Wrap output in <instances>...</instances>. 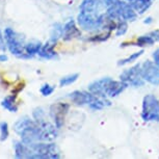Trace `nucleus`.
Here are the masks:
<instances>
[{"label":"nucleus","instance_id":"nucleus-22","mask_svg":"<svg viewBox=\"0 0 159 159\" xmlns=\"http://www.w3.org/2000/svg\"><path fill=\"white\" fill-rule=\"evenodd\" d=\"M127 23H126V21L125 20H122V21H119L118 24H116V35H122V34H124L126 30H127Z\"/></svg>","mask_w":159,"mask_h":159},{"label":"nucleus","instance_id":"nucleus-18","mask_svg":"<svg viewBox=\"0 0 159 159\" xmlns=\"http://www.w3.org/2000/svg\"><path fill=\"white\" fill-rule=\"evenodd\" d=\"M62 30H64V26H61L59 23L55 24L54 27L52 28V31H51V37H50L49 41L56 44V42H57L58 39L62 37Z\"/></svg>","mask_w":159,"mask_h":159},{"label":"nucleus","instance_id":"nucleus-12","mask_svg":"<svg viewBox=\"0 0 159 159\" xmlns=\"http://www.w3.org/2000/svg\"><path fill=\"white\" fill-rule=\"evenodd\" d=\"M80 35L79 29L76 27L74 20H69L64 26V30H62V38L65 41H70L72 39L77 38Z\"/></svg>","mask_w":159,"mask_h":159},{"label":"nucleus","instance_id":"nucleus-2","mask_svg":"<svg viewBox=\"0 0 159 159\" xmlns=\"http://www.w3.org/2000/svg\"><path fill=\"white\" fill-rule=\"evenodd\" d=\"M15 131L21 136L24 143L52 142L57 137L56 126H53L45 120L32 121L28 118L19 120L14 126Z\"/></svg>","mask_w":159,"mask_h":159},{"label":"nucleus","instance_id":"nucleus-16","mask_svg":"<svg viewBox=\"0 0 159 159\" xmlns=\"http://www.w3.org/2000/svg\"><path fill=\"white\" fill-rule=\"evenodd\" d=\"M152 0H133L131 2L132 7L139 14H143L151 5Z\"/></svg>","mask_w":159,"mask_h":159},{"label":"nucleus","instance_id":"nucleus-7","mask_svg":"<svg viewBox=\"0 0 159 159\" xmlns=\"http://www.w3.org/2000/svg\"><path fill=\"white\" fill-rule=\"evenodd\" d=\"M142 119L145 122H159V100L156 96L149 94L143 97Z\"/></svg>","mask_w":159,"mask_h":159},{"label":"nucleus","instance_id":"nucleus-13","mask_svg":"<svg viewBox=\"0 0 159 159\" xmlns=\"http://www.w3.org/2000/svg\"><path fill=\"white\" fill-rule=\"evenodd\" d=\"M156 42H159V29L151 31L147 34L140 35L136 41V46H151Z\"/></svg>","mask_w":159,"mask_h":159},{"label":"nucleus","instance_id":"nucleus-5","mask_svg":"<svg viewBox=\"0 0 159 159\" xmlns=\"http://www.w3.org/2000/svg\"><path fill=\"white\" fill-rule=\"evenodd\" d=\"M108 17L113 21H133L136 19L135 10L122 0H103Z\"/></svg>","mask_w":159,"mask_h":159},{"label":"nucleus","instance_id":"nucleus-14","mask_svg":"<svg viewBox=\"0 0 159 159\" xmlns=\"http://www.w3.org/2000/svg\"><path fill=\"white\" fill-rule=\"evenodd\" d=\"M54 46H55V43H52L51 41H48L44 46H42L40 52H39V55H40L42 58H45V59L54 58L56 56Z\"/></svg>","mask_w":159,"mask_h":159},{"label":"nucleus","instance_id":"nucleus-9","mask_svg":"<svg viewBox=\"0 0 159 159\" xmlns=\"http://www.w3.org/2000/svg\"><path fill=\"white\" fill-rule=\"evenodd\" d=\"M122 81L127 83L128 85H132L134 88H139L143 86L145 83V80L142 77V72H140V64L135 65L128 70L124 71L120 75Z\"/></svg>","mask_w":159,"mask_h":159},{"label":"nucleus","instance_id":"nucleus-8","mask_svg":"<svg viewBox=\"0 0 159 159\" xmlns=\"http://www.w3.org/2000/svg\"><path fill=\"white\" fill-rule=\"evenodd\" d=\"M4 39L7 41V48L11 54L16 55L18 57H23L24 52H25L23 35L17 34L11 27H7L4 30Z\"/></svg>","mask_w":159,"mask_h":159},{"label":"nucleus","instance_id":"nucleus-21","mask_svg":"<svg viewBox=\"0 0 159 159\" xmlns=\"http://www.w3.org/2000/svg\"><path fill=\"white\" fill-rule=\"evenodd\" d=\"M8 125L7 122H1L0 123V140L3 142L8 137Z\"/></svg>","mask_w":159,"mask_h":159},{"label":"nucleus","instance_id":"nucleus-23","mask_svg":"<svg viewBox=\"0 0 159 159\" xmlns=\"http://www.w3.org/2000/svg\"><path fill=\"white\" fill-rule=\"evenodd\" d=\"M40 92H41V94L43 96L47 97V96H50L53 92H54V86L48 84V83H45V84L41 88Z\"/></svg>","mask_w":159,"mask_h":159},{"label":"nucleus","instance_id":"nucleus-1","mask_svg":"<svg viewBox=\"0 0 159 159\" xmlns=\"http://www.w3.org/2000/svg\"><path fill=\"white\" fill-rule=\"evenodd\" d=\"M79 10L77 23L84 30L94 31L103 28H116V21L108 17L106 7L101 0H83Z\"/></svg>","mask_w":159,"mask_h":159},{"label":"nucleus","instance_id":"nucleus-4","mask_svg":"<svg viewBox=\"0 0 159 159\" xmlns=\"http://www.w3.org/2000/svg\"><path fill=\"white\" fill-rule=\"evenodd\" d=\"M127 86V83H125L122 80L116 81V80H113L109 77H105L92 82L89 85V91L94 95L102 98H113L124 92Z\"/></svg>","mask_w":159,"mask_h":159},{"label":"nucleus","instance_id":"nucleus-19","mask_svg":"<svg viewBox=\"0 0 159 159\" xmlns=\"http://www.w3.org/2000/svg\"><path fill=\"white\" fill-rule=\"evenodd\" d=\"M79 77V74L78 73H75V74H71V75H68V76H65L62 77L61 80H59V85L61 86H67V85H70L72 83H74L76 80L78 79Z\"/></svg>","mask_w":159,"mask_h":159},{"label":"nucleus","instance_id":"nucleus-3","mask_svg":"<svg viewBox=\"0 0 159 159\" xmlns=\"http://www.w3.org/2000/svg\"><path fill=\"white\" fill-rule=\"evenodd\" d=\"M15 157L31 159H57L61 158L59 150L54 143H15Z\"/></svg>","mask_w":159,"mask_h":159},{"label":"nucleus","instance_id":"nucleus-24","mask_svg":"<svg viewBox=\"0 0 159 159\" xmlns=\"http://www.w3.org/2000/svg\"><path fill=\"white\" fill-rule=\"evenodd\" d=\"M153 58H154V62L159 68V49H157L154 53H153Z\"/></svg>","mask_w":159,"mask_h":159},{"label":"nucleus","instance_id":"nucleus-15","mask_svg":"<svg viewBox=\"0 0 159 159\" xmlns=\"http://www.w3.org/2000/svg\"><path fill=\"white\" fill-rule=\"evenodd\" d=\"M16 98H17L16 94H13V95H10V96H7V97H5L1 102V106L3 107L4 109H7L11 112H16L18 110Z\"/></svg>","mask_w":159,"mask_h":159},{"label":"nucleus","instance_id":"nucleus-20","mask_svg":"<svg viewBox=\"0 0 159 159\" xmlns=\"http://www.w3.org/2000/svg\"><path fill=\"white\" fill-rule=\"evenodd\" d=\"M143 53V50H140L139 52H135V53H133L131 56H129V57L127 58H124V59H121L119 62H118V65L119 66H124V65H127V64H130V62L132 61H135L137 58L139 57L140 55H142Z\"/></svg>","mask_w":159,"mask_h":159},{"label":"nucleus","instance_id":"nucleus-17","mask_svg":"<svg viewBox=\"0 0 159 159\" xmlns=\"http://www.w3.org/2000/svg\"><path fill=\"white\" fill-rule=\"evenodd\" d=\"M41 48H42L41 42H31V43L25 45V52L28 57H31L32 55L37 54V53L39 54Z\"/></svg>","mask_w":159,"mask_h":159},{"label":"nucleus","instance_id":"nucleus-26","mask_svg":"<svg viewBox=\"0 0 159 159\" xmlns=\"http://www.w3.org/2000/svg\"><path fill=\"white\" fill-rule=\"evenodd\" d=\"M152 22V18H148V19H146L145 23H151Z\"/></svg>","mask_w":159,"mask_h":159},{"label":"nucleus","instance_id":"nucleus-6","mask_svg":"<svg viewBox=\"0 0 159 159\" xmlns=\"http://www.w3.org/2000/svg\"><path fill=\"white\" fill-rule=\"evenodd\" d=\"M70 99L73 103L76 105H89V108L93 110H100L105 106L110 105V102L107 100L99 99L98 96L94 95L93 93L84 92V91H74L70 94Z\"/></svg>","mask_w":159,"mask_h":159},{"label":"nucleus","instance_id":"nucleus-25","mask_svg":"<svg viewBox=\"0 0 159 159\" xmlns=\"http://www.w3.org/2000/svg\"><path fill=\"white\" fill-rule=\"evenodd\" d=\"M7 61V56L5 54H0V61L3 62V61Z\"/></svg>","mask_w":159,"mask_h":159},{"label":"nucleus","instance_id":"nucleus-11","mask_svg":"<svg viewBox=\"0 0 159 159\" xmlns=\"http://www.w3.org/2000/svg\"><path fill=\"white\" fill-rule=\"evenodd\" d=\"M70 108V105L67 103H56L51 105L50 116L54 121V124L57 129H61L65 123V118Z\"/></svg>","mask_w":159,"mask_h":159},{"label":"nucleus","instance_id":"nucleus-27","mask_svg":"<svg viewBox=\"0 0 159 159\" xmlns=\"http://www.w3.org/2000/svg\"><path fill=\"white\" fill-rule=\"evenodd\" d=\"M126 1H129V2H132L133 0H126Z\"/></svg>","mask_w":159,"mask_h":159},{"label":"nucleus","instance_id":"nucleus-10","mask_svg":"<svg viewBox=\"0 0 159 159\" xmlns=\"http://www.w3.org/2000/svg\"><path fill=\"white\" fill-rule=\"evenodd\" d=\"M142 77L145 81L151 83L153 85H159V68L155 62L146 61L140 65Z\"/></svg>","mask_w":159,"mask_h":159}]
</instances>
